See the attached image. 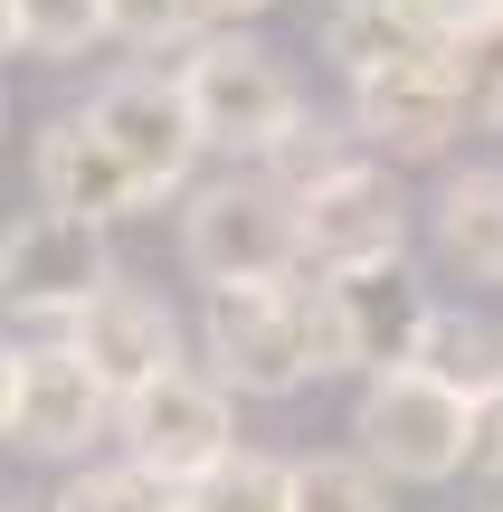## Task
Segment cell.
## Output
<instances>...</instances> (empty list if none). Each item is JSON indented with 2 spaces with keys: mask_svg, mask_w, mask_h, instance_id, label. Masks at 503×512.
<instances>
[{
  "mask_svg": "<svg viewBox=\"0 0 503 512\" xmlns=\"http://www.w3.org/2000/svg\"><path fill=\"white\" fill-rule=\"evenodd\" d=\"M352 437L390 484H447L475 465V399H456L447 380L399 361V370H371V389L352 408Z\"/></svg>",
  "mask_w": 503,
  "mask_h": 512,
  "instance_id": "6da1fadb",
  "label": "cell"
},
{
  "mask_svg": "<svg viewBox=\"0 0 503 512\" xmlns=\"http://www.w3.org/2000/svg\"><path fill=\"white\" fill-rule=\"evenodd\" d=\"M171 76H181L190 114H200V133H209V152H247V162H257V152L304 114L285 57L266 48V38H247V29H200Z\"/></svg>",
  "mask_w": 503,
  "mask_h": 512,
  "instance_id": "7a4b0ae2",
  "label": "cell"
},
{
  "mask_svg": "<svg viewBox=\"0 0 503 512\" xmlns=\"http://www.w3.org/2000/svg\"><path fill=\"white\" fill-rule=\"evenodd\" d=\"M181 256H190L200 285H276V275H295L304 266V209H295V190H276L266 171L190 190Z\"/></svg>",
  "mask_w": 503,
  "mask_h": 512,
  "instance_id": "3957f363",
  "label": "cell"
},
{
  "mask_svg": "<svg viewBox=\"0 0 503 512\" xmlns=\"http://www.w3.org/2000/svg\"><path fill=\"white\" fill-rule=\"evenodd\" d=\"M238 389L219 380V370H162V380H143L133 399H114V437H124V456L162 465V475H209V465L238 446Z\"/></svg>",
  "mask_w": 503,
  "mask_h": 512,
  "instance_id": "277c9868",
  "label": "cell"
},
{
  "mask_svg": "<svg viewBox=\"0 0 503 512\" xmlns=\"http://www.w3.org/2000/svg\"><path fill=\"white\" fill-rule=\"evenodd\" d=\"M200 351L238 399H295L314 380L304 361V323H295V294L276 285H209V313H200Z\"/></svg>",
  "mask_w": 503,
  "mask_h": 512,
  "instance_id": "5b68a950",
  "label": "cell"
},
{
  "mask_svg": "<svg viewBox=\"0 0 503 512\" xmlns=\"http://www.w3.org/2000/svg\"><path fill=\"white\" fill-rule=\"evenodd\" d=\"M86 114L105 124V143L124 152V171L152 190V200L190 190V171H200L209 133H200V114H190L181 76H162V67H124V76H105V86H95Z\"/></svg>",
  "mask_w": 503,
  "mask_h": 512,
  "instance_id": "8992f818",
  "label": "cell"
},
{
  "mask_svg": "<svg viewBox=\"0 0 503 512\" xmlns=\"http://www.w3.org/2000/svg\"><path fill=\"white\" fill-rule=\"evenodd\" d=\"M95 285H114V256L95 219H67V209H38L0 238V304L29 313V323H67Z\"/></svg>",
  "mask_w": 503,
  "mask_h": 512,
  "instance_id": "52a82bcc",
  "label": "cell"
},
{
  "mask_svg": "<svg viewBox=\"0 0 503 512\" xmlns=\"http://www.w3.org/2000/svg\"><path fill=\"white\" fill-rule=\"evenodd\" d=\"M295 209H304V266H323V275L409 256V200H399V181L380 162H342L333 181H314Z\"/></svg>",
  "mask_w": 503,
  "mask_h": 512,
  "instance_id": "ba28073f",
  "label": "cell"
},
{
  "mask_svg": "<svg viewBox=\"0 0 503 512\" xmlns=\"http://www.w3.org/2000/svg\"><path fill=\"white\" fill-rule=\"evenodd\" d=\"M67 342L95 361V380L114 389V399H133L143 380H162V370H181V313L162 304L152 285H133V275H114V285H95L86 304L67 313Z\"/></svg>",
  "mask_w": 503,
  "mask_h": 512,
  "instance_id": "9c48e42d",
  "label": "cell"
},
{
  "mask_svg": "<svg viewBox=\"0 0 503 512\" xmlns=\"http://www.w3.org/2000/svg\"><path fill=\"white\" fill-rule=\"evenodd\" d=\"M114 427V389L95 380V361L76 342H19V408H10V446L29 456H86Z\"/></svg>",
  "mask_w": 503,
  "mask_h": 512,
  "instance_id": "30bf717a",
  "label": "cell"
},
{
  "mask_svg": "<svg viewBox=\"0 0 503 512\" xmlns=\"http://www.w3.org/2000/svg\"><path fill=\"white\" fill-rule=\"evenodd\" d=\"M29 181H38V209H67V219H95V228L143 219V209H152V190L124 171V152L105 143L95 114H48V124H38Z\"/></svg>",
  "mask_w": 503,
  "mask_h": 512,
  "instance_id": "8fae6325",
  "label": "cell"
},
{
  "mask_svg": "<svg viewBox=\"0 0 503 512\" xmlns=\"http://www.w3.org/2000/svg\"><path fill=\"white\" fill-rule=\"evenodd\" d=\"M466 124H475V105L447 86L437 57H409V67H380L352 86V133L371 152H390V162H437Z\"/></svg>",
  "mask_w": 503,
  "mask_h": 512,
  "instance_id": "7c38bea8",
  "label": "cell"
},
{
  "mask_svg": "<svg viewBox=\"0 0 503 512\" xmlns=\"http://www.w3.org/2000/svg\"><path fill=\"white\" fill-rule=\"evenodd\" d=\"M466 0H333L323 10V57L342 76H380V67H409V57H437L456 29Z\"/></svg>",
  "mask_w": 503,
  "mask_h": 512,
  "instance_id": "4fadbf2b",
  "label": "cell"
},
{
  "mask_svg": "<svg viewBox=\"0 0 503 512\" xmlns=\"http://www.w3.org/2000/svg\"><path fill=\"white\" fill-rule=\"evenodd\" d=\"M342 285V323H352V361L361 370H399V361H418V332H428V294H418V275L399 266H352V275H333Z\"/></svg>",
  "mask_w": 503,
  "mask_h": 512,
  "instance_id": "5bb4252c",
  "label": "cell"
},
{
  "mask_svg": "<svg viewBox=\"0 0 503 512\" xmlns=\"http://www.w3.org/2000/svg\"><path fill=\"white\" fill-rule=\"evenodd\" d=\"M437 256L466 285H503V162H466L437 181Z\"/></svg>",
  "mask_w": 503,
  "mask_h": 512,
  "instance_id": "9a60e30c",
  "label": "cell"
},
{
  "mask_svg": "<svg viewBox=\"0 0 503 512\" xmlns=\"http://www.w3.org/2000/svg\"><path fill=\"white\" fill-rule=\"evenodd\" d=\"M418 370L485 408V399H503V332L475 323V313H428V332H418Z\"/></svg>",
  "mask_w": 503,
  "mask_h": 512,
  "instance_id": "2e32d148",
  "label": "cell"
},
{
  "mask_svg": "<svg viewBox=\"0 0 503 512\" xmlns=\"http://www.w3.org/2000/svg\"><path fill=\"white\" fill-rule=\"evenodd\" d=\"M190 512H295V465L228 446L209 475H190Z\"/></svg>",
  "mask_w": 503,
  "mask_h": 512,
  "instance_id": "e0dca14e",
  "label": "cell"
},
{
  "mask_svg": "<svg viewBox=\"0 0 503 512\" xmlns=\"http://www.w3.org/2000/svg\"><path fill=\"white\" fill-rule=\"evenodd\" d=\"M342 162H361V133H352V124H323V114H295V124L257 152V171H266L276 190H295V200H304L314 181H333Z\"/></svg>",
  "mask_w": 503,
  "mask_h": 512,
  "instance_id": "ac0fdd59",
  "label": "cell"
},
{
  "mask_svg": "<svg viewBox=\"0 0 503 512\" xmlns=\"http://www.w3.org/2000/svg\"><path fill=\"white\" fill-rule=\"evenodd\" d=\"M437 67H447V86L494 124V105H503V19L485 10V0H466V10H456V29H447V48H437Z\"/></svg>",
  "mask_w": 503,
  "mask_h": 512,
  "instance_id": "d6986e66",
  "label": "cell"
},
{
  "mask_svg": "<svg viewBox=\"0 0 503 512\" xmlns=\"http://www.w3.org/2000/svg\"><path fill=\"white\" fill-rule=\"evenodd\" d=\"M57 503L67 512H190V484L162 475V465H143V456H124V465H86Z\"/></svg>",
  "mask_w": 503,
  "mask_h": 512,
  "instance_id": "ffe728a7",
  "label": "cell"
},
{
  "mask_svg": "<svg viewBox=\"0 0 503 512\" xmlns=\"http://www.w3.org/2000/svg\"><path fill=\"white\" fill-rule=\"evenodd\" d=\"M295 512H390V475L371 456H304L295 465Z\"/></svg>",
  "mask_w": 503,
  "mask_h": 512,
  "instance_id": "44dd1931",
  "label": "cell"
},
{
  "mask_svg": "<svg viewBox=\"0 0 503 512\" xmlns=\"http://www.w3.org/2000/svg\"><path fill=\"white\" fill-rule=\"evenodd\" d=\"M29 57H86L105 38V0H10Z\"/></svg>",
  "mask_w": 503,
  "mask_h": 512,
  "instance_id": "7402d4cb",
  "label": "cell"
},
{
  "mask_svg": "<svg viewBox=\"0 0 503 512\" xmlns=\"http://www.w3.org/2000/svg\"><path fill=\"white\" fill-rule=\"evenodd\" d=\"M209 19L200 0H105V38H124V48H190Z\"/></svg>",
  "mask_w": 503,
  "mask_h": 512,
  "instance_id": "603a6c76",
  "label": "cell"
},
{
  "mask_svg": "<svg viewBox=\"0 0 503 512\" xmlns=\"http://www.w3.org/2000/svg\"><path fill=\"white\" fill-rule=\"evenodd\" d=\"M266 10H276V0H200L209 29H247V19H266Z\"/></svg>",
  "mask_w": 503,
  "mask_h": 512,
  "instance_id": "cb8c5ba5",
  "label": "cell"
},
{
  "mask_svg": "<svg viewBox=\"0 0 503 512\" xmlns=\"http://www.w3.org/2000/svg\"><path fill=\"white\" fill-rule=\"evenodd\" d=\"M10 408H19V342H0V437H10Z\"/></svg>",
  "mask_w": 503,
  "mask_h": 512,
  "instance_id": "d4e9b609",
  "label": "cell"
},
{
  "mask_svg": "<svg viewBox=\"0 0 503 512\" xmlns=\"http://www.w3.org/2000/svg\"><path fill=\"white\" fill-rule=\"evenodd\" d=\"M0 512H67V503H48V494H10Z\"/></svg>",
  "mask_w": 503,
  "mask_h": 512,
  "instance_id": "484cf974",
  "label": "cell"
},
{
  "mask_svg": "<svg viewBox=\"0 0 503 512\" xmlns=\"http://www.w3.org/2000/svg\"><path fill=\"white\" fill-rule=\"evenodd\" d=\"M10 48H19V10L0 0V57H10Z\"/></svg>",
  "mask_w": 503,
  "mask_h": 512,
  "instance_id": "4316f807",
  "label": "cell"
},
{
  "mask_svg": "<svg viewBox=\"0 0 503 512\" xmlns=\"http://www.w3.org/2000/svg\"><path fill=\"white\" fill-rule=\"evenodd\" d=\"M485 10H494V19H503V0H485Z\"/></svg>",
  "mask_w": 503,
  "mask_h": 512,
  "instance_id": "83f0119b",
  "label": "cell"
},
{
  "mask_svg": "<svg viewBox=\"0 0 503 512\" xmlns=\"http://www.w3.org/2000/svg\"><path fill=\"white\" fill-rule=\"evenodd\" d=\"M494 124H503V105H494Z\"/></svg>",
  "mask_w": 503,
  "mask_h": 512,
  "instance_id": "f1b7e54d",
  "label": "cell"
},
{
  "mask_svg": "<svg viewBox=\"0 0 503 512\" xmlns=\"http://www.w3.org/2000/svg\"><path fill=\"white\" fill-rule=\"evenodd\" d=\"M0 114H10V105H0Z\"/></svg>",
  "mask_w": 503,
  "mask_h": 512,
  "instance_id": "f546056e",
  "label": "cell"
}]
</instances>
